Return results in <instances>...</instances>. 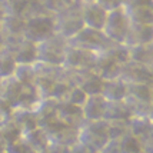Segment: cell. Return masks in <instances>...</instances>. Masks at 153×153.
<instances>
[{"instance_id": "cell-1", "label": "cell", "mask_w": 153, "mask_h": 153, "mask_svg": "<svg viewBox=\"0 0 153 153\" xmlns=\"http://www.w3.org/2000/svg\"><path fill=\"white\" fill-rule=\"evenodd\" d=\"M109 142L110 134L106 120L83 122L79 127V145L89 153H100Z\"/></svg>"}, {"instance_id": "cell-2", "label": "cell", "mask_w": 153, "mask_h": 153, "mask_svg": "<svg viewBox=\"0 0 153 153\" xmlns=\"http://www.w3.org/2000/svg\"><path fill=\"white\" fill-rule=\"evenodd\" d=\"M34 70H36L34 89L40 99H52V93H53L56 83L69 76L63 66L34 63Z\"/></svg>"}, {"instance_id": "cell-3", "label": "cell", "mask_w": 153, "mask_h": 153, "mask_svg": "<svg viewBox=\"0 0 153 153\" xmlns=\"http://www.w3.org/2000/svg\"><path fill=\"white\" fill-rule=\"evenodd\" d=\"M82 3L83 1H77L73 6L54 14V34L66 40H70L85 27L83 19H82Z\"/></svg>"}, {"instance_id": "cell-4", "label": "cell", "mask_w": 153, "mask_h": 153, "mask_svg": "<svg viewBox=\"0 0 153 153\" xmlns=\"http://www.w3.org/2000/svg\"><path fill=\"white\" fill-rule=\"evenodd\" d=\"M125 102L133 116L153 117V85H129Z\"/></svg>"}, {"instance_id": "cell-5", "label": "cell", "mask_w": 153, "mask_h": 153, "mask_svg": "<svg viewBox=\"0 0 153 153\" xmlns=\"http://www.w3.org/2000/svg\"><path fill=\"white\" fill-rule=\"evenodd\" d=\"M67 45V40L57 34H53L40 43H36V63L62 66Z\"/></svg>"}, {"instance_id": "cell-6", "label": "cell", "mask_w": 153, "mask_h": 153, "mask_svg": "<svg viewBox=\"0 0 153 153\" xmlns=\"http://www.w3.org/2000/svg\"><path fill=\"white\" fill-rule=\"evenodd\" d=\"M67 43L73 47H79V49H83V50L96 54L103 53L113 45L102 30H93L89 27H83L76 36L67 40Z\"/></svg>"}, {"instance_id": "cell-7", "label": "cell", "mask_w": 153, "mask_h": 153, "mask_svg": "<svg viewBox=\"0 0 153 153\" xmlns=\"http://www.w3.org/2000/svg\"><path fill=\"white\" fill-rule=\"evenodd\" d=\"M129 27H130V20L125 13V10L119 7L110 10L107 13L106 22L103 26V33L112 43H117V45H125L129 33Z\"/></svg>"}, {"instance_id": "cell-8", "label": "cell", "mask_w": 153, "mask_h": 153, "mask_svg": "<svg viewBox=\"0 0 153 153\" xmlns=\"http://www.w3.org/2000/svg\"><path fill=\"white\" fill-rule=\"evenodd\" d=\"M96 60H97V54L96 53H92V52H87V50L67 45L65 60H63L62 66L65 67L66 72L72 74L93 72Z\"/></svg>"}, {"instance_id": "cell-9", "label": "cell", "mask_w": 153, "mask_h": 153, "mask_svg": "<svg viewBox=\"0 0 153 153\" xmlns=\"http://www.w3.org/2000/svg\"><path fill=\"white\" fill-rule=\"evenodd\" d=\"M54 34L53 16H37L25 20L23 39L32 43H40Z\"/></svg>"}, {"instance_id": "cell-10", "label": "cell", "mask_w": 153, "mask_h": 153, "mask_svg": "<svg viewBox=\"0 0 153 153\" xmlns=\"http://www.w3.org/2000/svg\"><path fill=\"white\" fill-rule=\"evenodd\" d=\"M122 9L127 14L130 23L153 25V0H125Z\"/></svg>"}, {"instance_id": "cell-11", "label": "cell", "mask_w": 153, "mask_h": 153, "mask_svg": "<svg viewBox=\"0 0 153 153\" xmlns=\"http://www.w3.org/2000/svg\"><path fill=\"white\" fill-rule=\"evenodd\" d=\"M25 19L16 16H6L0 22V40L3 46L13 49L23 40Z\"/></svg>"}, {"instance_id": "cell-12", "label": "cell", "mask_w": 153, "mask_h": 153, "mask_svg": "<svg viewBox=\"0 0 153 153\" xmlns=\"http://www.w3.org/2000/svg\"><path fill=\"white\" fill-rule=\"evenodd\" d=\"M119 79L127 85H153V67L127 62L120 69Z\"/></svg>"}, {"instance_id": "cell-13", "label": "cell", "mask_w": 153, "mask_h": 153, "mask_svg": "<svg viewBox=\"0 0 153 153\" xmlns=\"http://www.w3.org/2000/svg\"><path fill=\"white\" fill-rule=\"evenodd\" d=\"M127 130L142 143V149L153 145V117L133 116L127 123Z\"/></svg>"}, {"instance_id": "cell-14", "label": "cell", "mask_w": 153, "mask_h": 153, "mask_svg": "<svg viewBox=\"0 0 153 153\" xmlns=\"http://www.w3.org/2000/svg\"><path fill=\"white\" fill-rule=\"evenodd\" d=\"M106 9L97 4L96 1H83L82 3V19L85 27L93 30H103L105 22L107 17Z\"/></svg>"}, {"instance_id": "cell-15", "label": "cell", "mask_w": 153, "mask_h": 153, "mask_svg": "<svg viewBox=\"0 0 153 153\" xmlns=\"http://www.w3.org/2000/svg\"><path fill=\"white\" fill-rule=\"evenodd\" d=\"M69 73V72H67ZM70 82L80 87L86 96H93V94L102 93V87H103V82L105 80L100 79L99 76L93 72H85V73H76L72 74L69 73Z\"/></svg>"}, {"instance_id": "cell-16", "label": "cell", "mask_w": 153, "mask_h": 153, "mask_svg": "<svg viewBox=\"0 0 153 153\" xmlns=\"http://www.w3.org/2000/svg\"><path fill=\"white\" fill-rule=\"evenodd\" d=\"M107 100L102 94H93L87 96L86 100L82 105V113L85 122H96L103 120L105 112H106Z\"/></svg>"}, {"instance_id": "cell-17", "label": "cell", "mask_w": 153, "mask_h": 153, "mask_svg": "<svg viewBox=\"0 0 153 153\" xmlns=\"http://www.w3.org/2000/svg\"><path fill=\"white\" fill-rule=\"evenodd\" d=\"M120 69H122V65L119 62L114 60L106 52H103V53L97 54V60H96L93 67V73H96L103 80H112L119 77Z\"/></svg>"}, {"instance_id": "cell-18", "label": "cell", "mask_w": 153, "mask_h": 153, "mask_svg": "<svg viewBox=\"0 0 153 153\" xmlns=\"http://www.w3.org/2000/svg\"><path fill=\"white\" fill-rule=\"evenodd\" d=\"M56 116L65 126L80 127L82 123L85 122L83 120V113H82V107L66 103V102H59Z\"/></svg>"}, {"instance_id": "cell-19", "label": "cell", "mask_w": 153, "mask_h": 153, "mask_svg": "<svg viewBox=\"0 0 153 153\" xmlns=\"http://www.w3.org/2000/svg\"><path fill=\"white\" fill-rule=\"evenodd\" d=\"M132 117H133L132 110L125 100L107 102L105 117H103V120H106L107 123H127Z\"/></svg>"}, {"instance_id": "cell-20", "label": "cell", "mask_w": 153, "mask_h": 153, "mask_svg": "<svg viewBox=\"0 0 153 153\" xmlns=\"http://www.w3.org/2000/svg\"><path fill=\"white\" fill-rule=\"evenodd\" d=\"M147 43H153V25H133V23H130L125 45L126 46H136V45H147Z\"/></svg>"}, {"instance_id": "cell-21", "label": "cell", "mask_w": 153, "mask_h": 153, "mask_svg": "<svg viewBox=\"0 0 153 153\" xmlns=\"http://www.w3.org/2000/svg\"><path fill=\"white\" fill-rule=\"evenodd\" d=\"M49 143L72 149L79 143V127L62 126L59 130L49 136Z\"/></svg>"}, {"instance_id": "cell-22", "label": "cell", "mask_w": 153, "mask_h": 153, "mask_svg": "<svg viewBox=\"0 0 153 153\" xmlns=\"http://www.w3.org/2000/svg\"><path fill=\"white\" fill-rule=\"evenodd\" d=\"M127 87H129V85L125 83L119 77L117 79H112V80H105L100 94L107 102H120V100L126 99Z\"/></svg>"}, {"instance_id": "cell-23", "label": "cell", "mask_w": 153, "mask_h": 153, "mask_svg": "<svg viewBox=\"0 0 153 153\" xmlns=\"http://www.w3.org/2000/svg\"><path fill=\"white\" fill-rule=\"evenodd\" d=\"M127 50H129V62L153 67V43L127 46Z\"/></svg>"}, {"instance_id": "cell-24", "label": "cell", "mask_w": 153, "mask_h": 153, "mask_svg": "<svg viewBox=\"0 0 153 153\" xmlns=\"http://www.w3.org/2000/svg\"><path fill=\"white\" fill-rule=\"evenodd\" d=\"M13 52L16 65H34L36 63V45L29 40H22L17 46L10 49Z\"/></svg>"}, {"instance_id": "cell-25", "label": "cell", "mask_w": 153, "mask_h": 153, "mask_svg": "<svg viewBox=\"0 0 153 153\" xmlns=\"http://www.w3.org/2000/svg\"><path fill=\"white\" fill-rule=\"evenodd\" d=\"M23 87L25 86L20 85L13 76L9 77V79L0 80V97L9 102L13 107L16 105V102L19 100L22 92H23Z\"/></svg>"}, {"instance_id": "cell-26", "label": "cell", "mask_w": 153, "mask_h": 153, "mask_svg": "<svg viewBox=\"0 0 153 153\" xmlns=\"http://www.w3.org/2000/svg\"><path fill=\"white\" fill-rule=\"evenodd\" d=\"M10 119L16 123V126L19 127L22 134L39 127L34 110H13V114Z\"/></svg>"}, {"instance_id": "cell-27", "label": "cell", "mask_w": 153, "mask_h": 153, "mask_svg": "<svg viewBox=\"0 0 153 153\" xmlns=\"http://www.w3.org/2000/svg\"><path fill=\"white\" fill-rule=\"evenodd\" d=\"M16 60L13 52L6 46L0 47V80L9 79L14 74L16 70Z\"/></svg>"}, {"instance_id": "cell-28", "label": "cell", "mask_w": 153, "mask_h": 153, "mask_svg": "<svg viewBox=\"0 0 153 153\" xmlns=\"http://www.w3.org/2000/svg\"><path fill=\"white\" fill-rule=\"evenodd\" d=\"M22 137L26 140V143L36 153H40L42 150H45L47 147V145H49V137H47V134L40 127L33 129V130H30L27 133H23Z\"/></svg>"}, {"instance_id": "cell-29", "label": "cell", "mask_w": 153, "mask_h": 153, "mask_svg": "<svg viewBox=\"0 0 153 153\" xmlns=\"http://www.w3.org/2000/svg\"><path fill=\"white\" fill-rule=\"evenodd\" d=\"M20 136H22V132L12 119H4L0 122V142L4 146L19 139Z\"/></svg>"}, {"instance_id": "cell-30", "label": "cell", "mask_w": 153, "mask_h": 153, "mask_svg": "<svg viewBox=\"0 0 153 153\" xmlns=\"http://www.w3.org/2000/svg\"><path fill=\"white\" fill-rule=\"evenodd\" d=\"M13 77L23 86H34V80H36L34 65H17Z\"/></svg>"}, {"instance_id": "cell-31", "label": "cell", "mask_w": 153, "mask_h": 153, "mask_svg": "<svg viewBox=\"0 0 153 153\" xmlns=\"http://www.w3.org/2000/svg\"><path fill=\"white\" fill-rule=\"evenodd\" d=\"M116 142V146L119 153H139L142 152V143L139 140L133 137L132 134L127 132L126 134H123L119 139H110Z\"/></svg>"}, {"instance_id": "cell-32", "label": "cell", "mask_w": 153, "mask_h": 153, "mask_svg": "<svg viewBox=\"0 0 153 153\" xmlns=\"http://www.w3.org/2000/svg\"><path fill=\"white\" fill-rule=\"evenodd\" d=\"M40 1H42V4L47 10V13L54 16V14L60 13L62 10L73 6L74 3L82 1V0H40Z\"/></svg>"}, {"instance_id": "cell-33", "label": "cell", "mask_w": 153, "mask_h": 153, "mask_svg": "<svg viewBox=\"0 0 153 153\" xmlns=\"http://www.w3.org/2000/svg\"><path fill=\"white\" fill-rule=\"evenodd\" d=\"M86 94H85V92L80 89V87H77L76 85H72L70 86V89L67 90L66 96L63 97V100L62 102H66V103H70V105H76V106H80L82 107V105H83V102L86 100Z\"/></svg>"}, {"instance_id": "cell-34", "label": "cell", "mask_w": 153, "mask_h": 153, "mask_svg": "<svg viewBox=\"0 0 153 153\" xmlns=\"http://www.w3.org/2000/svg\"><path fill=\"white\" fill-rule=\"evenodd\" d=\"M4 153H36V152L27 145L26 140L20 136L19 139H16L14 142L7 145L6 149H4Z\"/></svg>"}, {"instance_id": "cell-35", "label": "cell", "mask_w": 153, "mask_h": 153, "mask_svg": "<svg viewBox=\"0 0 153 153\" xmlns=\"http://www.w3.org/2000/svg\"><path fill=\"white\" fill-rule=\"evenodd\" d=\"M94 1H96L97 4H100L103 9H106L107 12H110V10H114V9L122 7L125 0H94Z\"/></svg>"}, {"instance_id": "cell-36", "label": "cell", "mask_w": 153, "mask_h": 153, "mask_svg": "<svg viewBox=\"0 0 153 153\" xmlns=\"http://www.w3.org/2000/svg\"><path fill=\"white\" fill-rule=\"evenodd\" d=\"M69 152H70V149H67V147L59 146V145H53V143H49L46 149L42 150L40 153H69Z\"/></svg>"}, {"instance_id": "cell-37", "label": "cell", "mask_w": 153, "mask_h": 153, "mask_svg": "<svg viewBox=\"0 0 153 153\" xmlns=\"http://www.w3.org/2000/svg\"><path fill=\"white\" fill-rule=\"evenodd\" d=\"M69 153H89V152H87L85 147H82L79 143H77L76 146H73L72 149H70V152H69Z\"/></svg>"}, {"instance_id": "cell-38", "label": "cell", "mask_w": 153, "mask_h": 153, "mask_svg": "<svg viewBox=\"0 0 153 153\" xmlns=\"http://www.w3.org/2000/svg\"><path fill=\"white\" fill-rule=\"evenodd\" d=\"M82 1H94V0H82Z\"/></svg>"}, {"instance_id": "cell-39", "label": "cell", "mask_w": 153, "mask_h": 153, "mask_svg": "<svg viewBox=\"0 0 153 153\" xmlns=\"http://www.w3.org/2000/svg\"><path fill=\"white\" fill-rule=\"evenodd\" d=\"M1 120H4V119H3V117H1V116H0V122H1Z\"/></svg>"}, {"instance_id": "cell-40", "label": "cell", "mask_w": 153, "mask_h": 153, "mask_svg": "<svg viewBox=\"0 0 153 153\" xmlns=\"http://www.w3.org/2000/svg\"><path fill=\"white\" fill-rule=\"evenodd\" d=\"M1 46H3V45H1V40H0V47H1Z\"/></svg>"}, {"instance_id": "cell-41", "label": "cell", "mask_w": 153, "mask_h": 153, "mask_svg": "<svg viewBox=\"0 0 153 153\" xmlns=\"http://www.w3.org/2000/svg\"><path fill=\"white\" fill-rule=\"evenodd\" d=\"M139 153H145V152H139Z\"/></svg>"}]
</instances>
